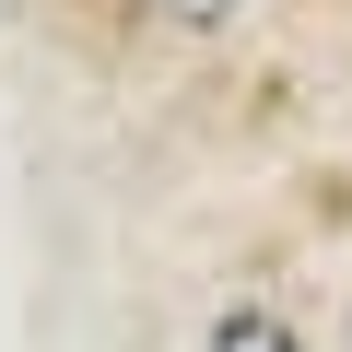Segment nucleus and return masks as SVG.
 <instances>
[{
  "label": "nucleus",
  "mask_w": 352,
  "mask_h": 352,
  "mask_svg": "<svg viewBox=\"0 0 352 352\" xmlns=\"http://www.w3.org/2000/svg\"><path fill=\"white\" fill-rule=\"evenodd\" d=\"M200 352H305V340H294L282 305H223V317L200 329Z\"/></svg>",
  "instance_id": "obj_1"
},
{
  "label": "nucleus",
  "mask_w": 352,
  "mask_h": 352,
  "mask_svg": "<svg viewBox=\"0 0 352 352\" xmlns=\"http://www.w3.org/2000/svg\"><path fill=\"white\" fill-rule=\"evenodd\" d=\"M164 12H188V24H235L247 0H164Z\"/></svg>",
  "instance_id": "obj_2"
}]
</instances>
